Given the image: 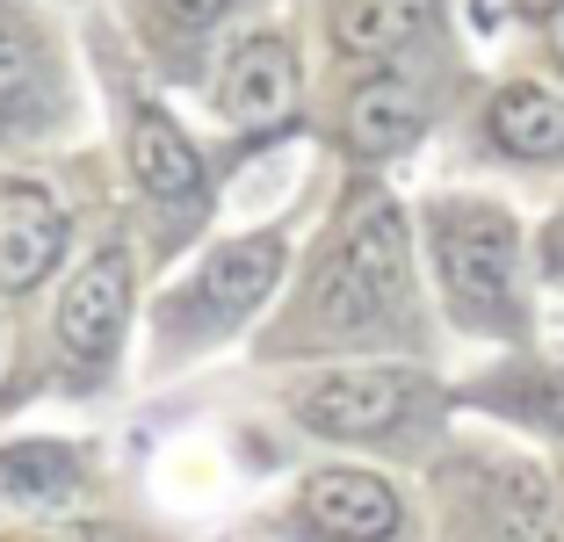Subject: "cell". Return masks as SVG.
Listing matches in <instances>:
<instances>
[{"label":"cell","mask_w":564,"mask_h":542,"mask_svg":"<svg viewBox=\"0 0 564 542\" xmlns=\"http://www.w3.org/2000/svg\"><path fill=\"white\" fill-rule=\"evenodd\" d=\"M427 247H434L448 312L470 333H521V318H529V304H521V231L499 203H478V196L434 203Z\"/></svg>","instance_id":"cell-1"},{"label":"cell","mask_w":564,"mask_h":542,"mask_svg":"<svg viewBox=\"0 0 564 542\" xmlns=\"http://www.w3.org/2000/svg\"><path fill=\"white\" fill-rule=\"evenodd\" d=\"M405 282H413V261H405V217L383 196H369L362 210L340 225L333 253L312 275V326H326V333L383 326V318L405 312Z\"/></svg>","instance_id":"cell-2"},{"label":"cell","mask_w":564,"mask_h":542,"mask_svg":"<svg viewBox=\"0 0 564 542\" xmlns=\"http://www.w3.org/2000/svg\"><path fill=\"white\" fill-rule=\"evenodd\" d=\"M420 405H434V383L420 369H391V361H362V369H318L290 391V412H297L312 434H333V442H383L399 434Z\"/></svg>","instance_id":"cell-3"},{"label":"cell","mask_w":564,"mask_h":542,"mask_svg":"<svg viewBox=\"0 0 564 542\" xmlns=\"http://www.w3.org/2000/svg\"><path fill=\"white\" fill-rule=\"evenodd\" d=\"M123 318H131V261L117 247H101L58 296V340H66V361L80 377L109 369V355L123 340Z\"/></svg>","instance_id":"cell-4"},{"label":"cell","mask_w":564,"mask_h":542,"mask_svg":"<svg viewBox=\"0 0 564 542\" xmlns=\"http://www.w3.org/2000/svg\"><path fill=\"white\" fill-rule=\"evenodd\" d=\"M275 275H282V239L275 231H253V239H239V247H217L210 261H203V275L188 282V304H174L166 326H188V333L239 326V318L275 290Z\"/></svg>","instance_id":"cell-5"},{"label":"cell","mask_w":564,"mask_h":542,"mask_svg":"<svg viewBox=\"0 0 564 542\" xmlns=\"http://www.w3.org/2000/svg\"><path fill=\"white\" fill-rule=\"evenodd\" d=\"M297 521L318 542H391L405 528V499L377 470H312L297 485Z\"/></svg>","instance_id":"cell-6"},{"label":"cell","mask_w":564,"mask_h":542,"mask_svg":"<svg viewBox=\"0 0 564 542\" xmlns=\"http://www.w3.org/2000/svg\"><path fill=\"white\" fill-rule=\"evenodd\" d=\"M210 101L225 123H247V131H275L282 116L297 109V58L282 36H247V44L225 51V66L210 80Z\"/></svg>","instance_id":"cell-7"},{"label":"cell","mask_w":564,"mask_h":542,"mask_svg":"<svg viewBox=\"0 0 564 542\" xmlns=\"http://www.w3.org/2000/svg\"><path fill=\"white\" fill-rule=\"evenodd\" d=\"M66 247V217L44 188H0V290L22 296L58 268Z\"/></svg>","instance_id":"cell-8"},{"label":"cell","mask_w":564,"mask_h":542,"mask_svg":"<svg viewBox=\"0 0 564 542\" xmlns=\"http://www.w3.org/2000/svg\"><path fill=\"white\" fill-rule=\"evenodd\" d=\"M485 131L507 160H564V95L535 80L499 87L492 109H485Z\"/></svg>","instance_id":"cell-9"},{"label":"cell","mask_w":564,"mask_h":542,"mask_svg":"<svg viewBox=\"0 0 564 542\" xmlns=\"http://www.w3.org/2000/svg\"><path fill=\"white\" fill-rule=\"evenodd\" d=\"M420 123H427V101H420V87L399 80V73L362 80V87H355V101H348V145L362 152V160L405 152L420 138Z\"/></svg>","instance_id":"cell-10"},{"label":"cell","mask_w":564,"mask_h":542,"mask_svg":"<svg viewBox=\"0 0 564 542\" xmlns=\"http://www.w3.org/2000/svg\"><path fill=\"white\" fill-rule=\"evenodd\" d=\"M131 174L145 181V196H160V203L196 196L203 160H196V145L174 131L166 109H138V123H131Z\"/></svg>","instance_id":"cell-11"},{"label":"cell","mask_w":564,"mask_h":542,"mask_svg":"<svg viewBox=\"0 0 564 542\" xmlns=\"http://www.w3.org/2000/svg\"><path fill=\"white\" fill-rule=\"evenodd\" d=\"M434 0H333V44L348 58H391L427 30Z\"/></svg>","instance_id":"cell-12"},{"label":"cell","mask_w":564,"mask_h":542,"mask_svg":"<svg viewBox=\"0 0 564 542\" xmlns=\"http://www.w3.org/2000/svg\"><path fill=\"white\" fill-rule=\"evenodd\" d=\"M80 485V456L58 442H15L0 448V507H51Z\"/></svg>","instance_id":"cell-13"},{"label":"cell","mask_w":564,"mask_h":542,"mask_svg":"<svg viewBox=\"0 0 564 542\" xmlns=\"http://www.w3.org/2000/svg\"><path fill=\"white\" fill-rule=\"evenodd\" d=\"M499 398H507L521 420L564 434V369H529V377H507V383H499Z\"/></svg>","instance_id":"cell-14"},{"label":"cell","mask_w":564,"mask_h":542,"mask_svg":"<svg viewBox=\"0 0 564 542\" xmlns=\"http://www.w3.org/2000/svg\"><path fill=\"white\" fill-rule=\"evenodd\" d=\"M225 8H232V0H145V15L160 22L166 36H203Z\"/></svg>","instance_id":"cell-15"},{"label":"cell","mask_w":564,"mask_h":542,"mask_svg":"<svg viewBox=\"0 0 564 542\" xmlns=\"http://www.w3.org/2000/svg\"><path fill=\"white\" fill-rule=\"evenodd\" d=\"M22 80H30V30L0 8V101H15Z\"/></svg>","instance_id":"cell-16"},{"label":"cell","mask_w":564,"mask_h":542,"mask_svg":"<svg viewBox=\"0 0 564 542\" xmlns=\"http://www.w3.org/2000/svg\"><path fill=\"white\" fill-rule=\"evenodd\" d=\"M543 51H550V66L564 73V0H550V8H543Z\"/></svg>","instance_id":"cell-17"},{"label":"cell","mask_w":564,"mask_h":542,"mask_svg":"<svg viewBox=\"0 0 564 542\" xmlns=\"http://www.w3.org/2000/svg\"><path fill=\"white\" fill-rule=\"evenodd\" d=\"M543 268H550V275L564 282V210L550 217V231H543Z\"/></svg>","instance_id":"cell-18"},{"label":"cell","mask_w":564,"mask_h":542,"mask_svg":"<svg viewBox=\"0 0 564 542\" xmlns=\"http://www.w3.org/2000/svg\"><path fill=\"white\" fill-rule=\"evenodd\" d=\"M8 542H87V528H22Z\"/></svg>","instance_id":"cell-19"}]
</instances>
